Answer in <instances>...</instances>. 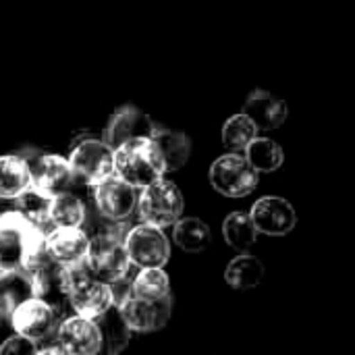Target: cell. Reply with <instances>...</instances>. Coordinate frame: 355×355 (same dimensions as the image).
Masks as SVG:
<instances>
[{
  "instance_id": "obj_25",
  "label": "cell",
  "mask_w": 355,
  "mask_h": 355,
  "mask_svg": "<svg viewBox=\"0 0 355 355\" xmlns=\"http://www.w3.org/2000/svg\"><path fill=\"white\" fill-rule=\"evenodd\" d=\"M85 212H87L85 204L71 191L52 198L50 206H48V218H50L52 227L81 229V225L85 220Z\"/></svg>"
},
{
  "instance_id": "obj_29",
  "label": "cell",
  "mask_w": 355,
  "mask_h": 355,
  "mask_svg": "<svg viewBox=\"0 0 355 355\" xmlns=\"http://www.w3.org/2000/svg\"><path fill=\"white\" fill-rule=\"evenodd\" d=\"M48 206H50V200L40 196L31 187L27 191H23L19 198H15V210L21 212L27 220H31L44 235H48L54 229L48 218Z\"/></svg>"
},
{
  "instance_id": "obj_20",
  "label": "cell",
  "mask_w": 355,
  "mask_h": 355,
  "mask_svg": "<svg viewBox=\"0 0 355 355\" xmlns=\"http://www.w3.org/2000/svg\"><path fill=\"white\" fill-rule=\"evenodd\" d=\"M31 187L29 164L21 154L0 156V200H15Z\"/></svg>"
},
{
  "instance_id": "obj_18",
  "label": "cell",
  "mask_w": 355,
  "mask_h": 355,
  "mask_svg": "<svg viewBox=\"0 0 355 355\" xmlns=\"http://www.w3.org/2000/svg\"><path fill=\"white\" fill-rule=\"evenodd\" d=\"M31 297H35V289L25 270H0V318H10Z\"/></svg>"
},
{
  "instance_id": "obj_30",
  "label": "cell",
  "mask_w": 355,
  "mask_h": 355,
  "mask_svg": "<svg viewBox=\"0 0 355 355\" xmlns=\"http://www.w3.org/2000/svg\"><path fill=\"white\" fill-rule=\"evenodd\" d=\"M37 354V343L25 339V337H19V335H12L10 339H6L2 345H0V355H35Z\"/></svg>"
},
{
  "instance_id": "obj_8",
  "label": "cell",
  "mask_w": 355,
  "mask_h": 355,
  "mask_svg": "<svg viewBox=\"0 0 355 355\" xmlns=\"http://www.w3.org/2000/svg\"><path fill=\"white\" fill-rule=\"evenodd\" d=\"M123 243L129 262L137 268H164V264L168 262L171 243L162 229L139 223L135 227H129Z\"/></svg>"
},
{
  "instance_id": "obj_4",
  "label": "cell",
  "mask_w": 355,
  "mask_h": 355,
  "mask_svg": "<svg viewBox=\"0 0 355 355\" xmlns=\"http://www.w3.org/2000/svg\"><path fill=\"white\" fill-rule=\"evenodd\" d=\"M127 231L104 233V235H96L89 239V252H87L85 266L94 279L110 285L129 275L131 262H129V256H127V250L123 243Z\"/></svg>"
},
{
  "instance_id": "obj_19",
  "label": "cell",
  "mask_w": 355,
  "mask_h": 355,
  "mask_svg": "<svg viewBox=\"0 0 355 355\" xmlns=\"http://www.w3.org/2000/svg\"><path fill=\"white\" fill-rule=\"evenodd\" d=\"M94 322H96L98 335H100V354L119 355L129 345L131 331H129L127 322L123 320V316H121L116 306H110Z\"/></svg>"
},
{
  "instance_id": "obj_6",
  "label": "cell",
  "mask_w": 355,
  "mask_h": 355,
  "mask_svg": "<svg viewBox=\"0 0 355 355\" xmlns=\"http://www.w3.org/2000/svg\"><path fill=\"white\" fill-rule=\"evenodd\" d=\"M67 160L75 181H81L89 187L114 175V150L102 139L83 137L75 141Z\"/></svg>"
},
{
  "instance_id": "obj_12",
  "label": "cell",
  "mask_w": 355,
  "mask_h": 355,
  "mask_svg": "<svg viewBox=\"0 0 355 355\" xmlns=\"http://www.w3.org/2000/svg\"><path fill=\"white\" fill-rule=\"evenodd\" d=\"M96 212L108 220H127L137 206V189L127 185L116 175L94 185Z\"/></svg>"
},
{
  "instance_id": "obj_5",
  "label": "cell",
  "mask_w": 355,
  "mask_h": 355,
  "mask_svg": "<svg viewBox=\"0 0 355 355\" xmlns=\"http://www.w3.org/2000/svg\"><path fill=\"white\" fill-rule=\"evenodd\" d=\"M135 208L146 225H152L156 229H166L181 218L183 196L173 181H166L162 177L141 189Z\"/></svg>"
},
{
  "instance_id": "obj_27",
  "label": "cell",
  "mask_w": 355,
  "mask_h": 355,
  "mask_svg": "<svg viewBox=\"0 0 355 355\" xmlns=\"http://www.w3.org/2000/svg\"><path fill=\"white\" fill-rule=\"evenodd\" d=\"M131 295L139 300H162L171 295V279L164 268H139L131 279Z\"/></svg>"
},
{
  "instance_id": "obj_17",
  "label": "cell",
  "mask_w": 355,
  "mask_h": 355,
  "mask_svg": "<svg viewBox=\"0 0 355 355\" xmlns=\"http://www.w3.org/2000/svg\"><path fill=\"white\" fill-rule=\"evenodd\" d=\"M241 114H245L256 125L258 131H272L285 123L289 108H287L285 100H281L264 89H256L248 96Z\"/></svg>"
},
{
  "instance_id": "obj_13",
  "label": "cell",
  "mask_w": 355,
  "mask_h": 355,
  "mask_svg": "<svg viewBox=\"0 0 355 355\" xmlns=\"http://www.w3.org/2000/svg\"><path fill=\"white\" fill-rule=\"evenodd\" d=\"M156 123L137 106L125 104L121 108L114 110V114L110 116L106 129H104V137L102 141L116 150L119 146H123L125 141L137 139V137H152L156 133Z\"/></svg>"
},
{
  "instance_id": "obj_7",
  "label": "cell",
  "mask_w": 355,
  "mask_h": 355,
  "mask_svg": "<svg viewBox=\"0 0 355 355\" xmlns=\"http://www.w3.org/2000/svg\"><path fill=\"white\" fill-rule=\"evenodd\" d=\"M21 156L29 164L31 189L44 196L46 200L67 193L75 183L73 171L64 156L48 152H21Z\"/></svg>"
},
{
  "instance_id": "obj_23",
  "label": "cell",
  "mask_w": 355,
  "mask_h": 355,
  "mask_svg": "<svg viewBox=\"0 0 355 355\" xmlns=\"http://www.w3.org/2000/svg\"><path fill=\"white\" fill-rule=\"evenodd\" d=\"M264 279V264L252 254H239L225 270V281L233 289H254Z\"/></svg>"
},
{
  "instance_id": "obj_28",
  "label": "cell",
  "mask_w": 355,
  "mask_h": 355,
  "mask_svg": "<svg viewBox=\"0 0 355 355\" xmlns=\"http://www.w3.org/2000/svg\"><path fill=\"white\" fill-rule=\"evenodd\" d=\"M256 125L245 116V114H233L225 125H223V144L229 148L233 154H243L245 148L258 137Z\"/></svg>"
},
{
  "instance_id": "obj_9",
  "label": "cell",
  "mask_w": 355,
  "mask_h": 355,
  "mask_svg": "<svg viewBox=\"0 0 355 355\" xmlns=\"http://www.w3.org/2000/svg\"><path fill=\"white\" fill-rule=\"evenodd\" d=\"M212 187L227 198H245L258 185V173L250 166L243 154H223L210 166Z\"/></svg>"
},
{
  "instance_id": "obj_31",
  "label": "cell",
  "mask_w": 355,
  "mask_h": 355,
  "mask_svg": "<svg viewBox=\"0 0 355 355\" xmlns=\"http://www.w3.org/2000/svg\"><path fill=\"white\" fill-rule=\"evenodd\" d=\"M35 355H67L60 347H44V349H37Z\"/></svg>"
},
{
  "instance_id": "obj_24",
  "label": "cell",
  "mask_w": 355,
  "mask_h": 355,
  "mask_svg": "<svg viewBox=\"0 0 355 355\" xmlns=\"http://www.w3.org/2000/svg\"><path fill=\"white\" fill-rule=\"evenodd\" d=\"M245 160L250 162V166L260 175V173H275L281 168L283 160H285V154H283V148L270 139V137H256L243 152Z\"/></svg>"
},
{
  "instance_id": "obj_15",
  "label": "cell",
  "mask_w": 355,
  "mask_h": 355,
  "mask_svg": "<svg viewBox=\"0 0 355 355\" xmlns=\"http://www.w3.org/2000/svg\"><path fill=\"white\" fill-rule=\"evenodd\" d=\"M46 250L50 258L64 268L83 266L89 252V237L83 229L73 227H54L46 235Z\"/></svg>"
},
{
  "instance_id": "obj_22",
  "label": "cell",
  "mask_w": 355,
  "mask_h": 355,
  "mask_svg": "<svg viewBox=\"0 0 355 355\" xmlns=\"http://www.w3.org/2000/svg\"><path fill=\"white\" fill-rule=\"evenodd\" d=\"M210 229L204 220L196 216L179 218L173 225V241L187 254H198L204 252L210 245Z\"/></svg>"
},
{
  "instance_id": "obj_11",
  "label": "cell",
  "mask_w": 355,
  "mask_h": 355,
  "mask_svg": "<svg viewBox=\"0 0 355 355\" xmlns=\"http://www.w3.org/2000/svg\"><path fill=\"white\" fill-rule=\"evenodd\" d=\"M58 322L60 320L56 318L52 308L46 302L37 300V297H31V300L23 302L10 314V324H12L15 333L19 337H25V339L33 341V343L48 341L56 333Z\"/></svg>"
},
{
  "instance_id": "obj_10",
  "label": "cell",
  "mask_w": 355,
  "mask_h": 355,
  "mask_svg": "<svg viewBox=\"0 0 355 355\" xmlns=\"http://www.w3.org/2000/svg\"><path fill=\"white\" fill-rule=\"evenodd\" d=\"M116 308L123 320L127 322L129 331L152 333L168 322L173 314V297L166 295L162 300H139L129 293Z\"/></svg>"
},
{
  "instance_id": "obj_1",
  "label": "cell",
  "mask_w": 355,
  "mask_h": 355,
  "mask_svg": "<svg viewBox=\"0 0 355 355\" xmlns=\"http://www.w3.org/2000/svg\"><path fill=\"white\" fill-rule=\"evenodd\" d=\"M46 250V235L17 210L0 212V270H23Z\"/></svg>"
},
{
  "instance_id": "obj_16",
  "label": "cell",
  "mask_w": 355,
  "mask_h": 355,
  "mask_svg": "<svg viewBox=\"0 0 355 355\" xmlns=\"http://www.w3.org/2000/svg\"><path fill=\"white\" fill-rule=\"evenodd\" d=\"M56 341L67 355H100V335L96 322L75 314L58 322Z\"/></svg>"
},
{
  "instance_id": "obj_14",
  "label": "cell",
  "mask_w": 355,
  "mask_h": 355,
  "mask_svg": "<svg viewBox=\"0 0 355 355\" xmlns=\"http://www.w3.org/2000/svg\"><path fill=\"white\" fill-rule=\"evenodd\" d=\"M250 218L258 233L272 235V237H283L291 233L297 223V214L293 206L285 198H277V196L260 198L252 206Z\"/></svg>"
},
{
  "instance_id": "obj_26",
  "label": "cell",
  "mask_w": 355,
  "mask_h": 355,
  "mask_svg": "<svg viewBox=\"0 0 355 355\" xmlns=\"http://www.w3.org/2000/svg\"><path fill=\"white\" fill-rule=\"evenodd\" d=\"M223 235H225V241L239 254H245L258 239V231L250 214H243V212H231L225 218Z\"/></svg>"
},
{
  "instance_id": "obj_21",
  "label": "cell",
  "mask_w": 355,
  "mask_h": 355,
  "mask_svg": "<svg viewBox=\"0 0 355 355\" xmlns=\"http://www.w3.org/2000/svg\"><path fill=\"white\" fill-rule=\"evenodd\" d=\"M154 144L160 150V156L164 160V168L166 173L179 171L189 154H191V141L183 131H173V129H156V133L152 135Z\"/></svg>"
},
{
  "instance_id": "obj_3",
  "label": "cell",
  "mask_w": 355,
  "mask_h": 355,
  "mask_svg": "<svg viewBox=\"0 0 355 355\" xmlns=\"http://www.w3.org/2000/svg\"><path fill=\"white\" fill-rule=\"evenodd\" d=\"M64 272H67V300L75 316L96 320L110 306H114L110 285L94 279L85 264L75 268H64Z\"/></svg>"
},
{
  "instance_id": "obj_2",
  "label": "cell",
  "mask_w": 355,
  "mask_h": 355,
  "mask_svg": "<svg viewBox=\"0 0 355 355\" xmlns=\"http://www.w3.org/2000/svg\"><path fill=\"white\" fill-rule=\"evenodd\" d=\"M164 173V160L152 137H137L114 150V175L133 189L152 185Z\"/></svg>"
}]
</instances>
